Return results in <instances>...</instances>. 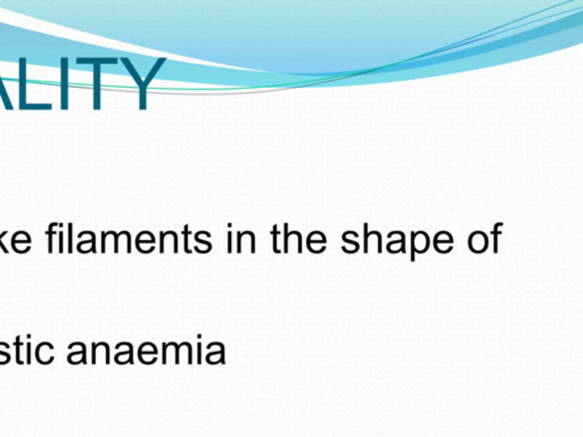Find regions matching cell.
Wrapping results in <instances>:
<instances>
[{
	"mask_svg": "<svg viewBox=\"0 0 583 437\" xmlns=\"http://www.w3.org/2000/svg\"><path fill=\"white\" fill-rule=\"evenodd\" d=\"M94 109H100V65H94Z\"/></svg>",
	"mask_w": 583,
	"mask_h": 437,
	"instance_id": "obj_3",
	"label": "cell"
},
{
	"mask_svg": "<svg viewBox=\"0 0 583 437\" xmlns=\"http://www.w3.org/2000/svg\"><path fill=\"white\" fill-rule=\"evenodd\" d=\"M165 61H166L165 58H162V60L158 61L157 65L154 66V69H153L152 73H150L148 79H146L144 88L149 85L150 80H152L154 75L157 74L159 67H161L162 64H163V62H165Z\"/></svg>",
	"mask_w": 583,
	"mask_h": 437,
	"instance_id": "obj_7",
	"label": "cell"
},
{
	"mask_svg": "<svg viewBox=\"0 0 583 437\" xmlns=\"http://www.w3.org/2000/svg\"><path fill=\"white\" fill-rule=\"evenodd\" d=\"M52 108V104H27L24 107V109H47V111H50Z\"/></svg>",
	"mask_w": 583,
	"mask_h": 437,
	"instance_id": "obj_6",
	"label": "cell"
},
{
	"mask_svg": "<svg viewBox=\"0 0 583 437\" xmlns=\"http://www.w3.org/2000/svg\"><path fill=\"white\" fill-rule=\"evenodd\" d=\"M0 98L3 99V102L5 104V107L8 109V111H13V109H14L13 108L10 96L7 95V91L5 90V86H4L2 78H0Z\"/></svg>",
	"mask_w": 583,
	"mask_h": 437,
	"instance_id": "obj_5",
	"label": "cell"
},
{
	"mask_svg": "<svg viewBox=\"0 0 583 437\" xmlns=\"http://www.w3.org/2000/svg\"><path fill=\"white\" fill-rule=\"evenodd\" d=\"M69 58H61V109L69 108Z\"/></svg>",
	"mask_w": 583,
	"mask_h": 437,
	"instance_id": "obj_1",
	"label": "cell"
},
{
	"mask_svg": "<svg viewBox=\"0 0 583 437\" xmlns=\"http://www.w3.org/2000/svg\"><path fill=\"white\" fill-rule=\"evenodd\" d=\"M20 65V109L27 105V58L21 57Z\"/></svg>",
	"mask_w": 583,
	"mask_h": 437,
	"instance_id": "obj_2",
	"label": "cell"
},
{
	"mask_svg": "<svg viewBox=\"0 0 583 437\" xmlns=\"http://www.w3.org/2000/svg\"><path fill=\"white\" fill-rule=\"evenodd\" d=\"M117 60L116 58H82L79 57L77 58V64L79 65H88V64H92V65H102V64H116Z\"/></svg>",
	"mask_w": 583,
	"mask_h": 437,
	"instance_id": "obj_4",
	"label": "cell"
}]
</instances>
